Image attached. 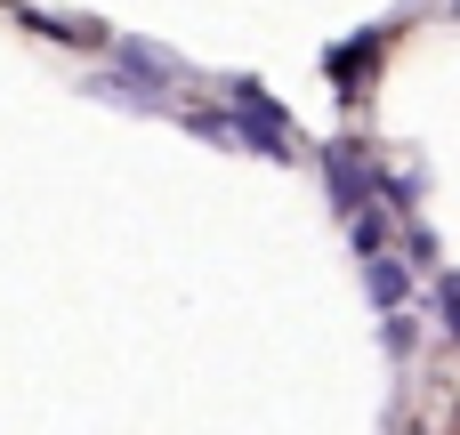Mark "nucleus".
<instances>
[{"mask_svg":"<svg viewBox=\"0 0 460 435\" xmlns=\"http://www.w3.org/2000/svg\"><path fill=\"white\" fill-rule=\"evenodd\" d=\"M323 178H332L340 210H364V194H380V170H372L356 145H323Z\"/></svg>","mask_w":460,"mask_h":435,"instance_id":"f257e3e1","label":"nucleus"},{"mask_svg":"<svg viewBox=\"0 0 460 435\" xmlns=\"http://www.w3.org/2000/svg\"><path fill=\"white\" fill-rule=\"evenodd\" d=\"M364 291H372V307H380V315H396V307L412 299V274H404V258H388V250H380V258H364Z\"/></svg>","mask_w":460,"mask_h":435,"instance_id":"f03ea898","label":"nucleus"},{"mask_svg":"<svg viewBox=\"0 0 460 435\" xmlns=\"http://www.w3.org/2000/svg\"><path fill=\"white\" fill-rule=\"evenodd\" d=\"M121 65H129V73H146L154 89H170V81H186V65H178L170 48H154V40H137V32H121Z\"/></svg>","mask_w":460,"mask_h":435,"instance_id":"7ed1b4c3","label":"nucleus"},{"mask_svg":"<svg viewBox=\"0 0 460 435\" xmlns=\"http://www.w3.org/2000/svg\"><path fill=\"white\" fill-rule=\"evenodd\" d=\"M356 250H364V258L388 250V218H380V210H356Z\"/></svg>","mask_w":460,"mask_h":435,"instance_id":"20e7f679","label":"nucleus"},{"mask_svg":"<svg viewBox=\"0 0 460 435\" xmlns=\"http://www.w3.org/2000/svg\"><path fill=\"white\" fill-rule=\"evenodd\" d=\"M437 315H445V331H453V339H460V283H453V274L437 283Z\"/></svg>","mask_w":460,"mask_h":435,"instance_id":"39448f33","label":"nucleus"},{"mask_svg":"<svg viewBox=\"0 0 460 435\" xmlns=\"http://www.w3.org/2000/svg\"><path fill=\"white\" fill-rule=\"evenodd\" d=\"M453 16H460V0H453Z\"/></svg>","mask_w":460,"mask_h":435,"instance_id":"423d86ee","label":"nucleus"}]
</instances>
